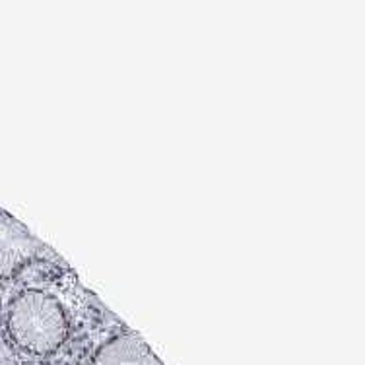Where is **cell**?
<instances>
[{
  "instance_id": "6da1fadb",
  "label": "cell",
  "mask_w": 365,
  "mask_h": 365,
  "mask_svg": "<svg viewBox=\"0 0 365 365\" xmlns=\"http://www.w3.org/2000/svg\"><path fill=\"white\" fill-rule=\"evenodd\" d=\"M6 329L20 350L31 356H51L64 346L71 323L63 303L43 289H26L10 302Z\"/></svg>"
},
{
  "instance_id": "7a4b0ae2",
  "label": "cell",
  "mask_w": 365,
  "mask_h": 365,
  "mask_svg": "<svg viewBox=\"0 0 365 365\" xmlns=\"http://www.w3.org/2000/svg\"><path fill=\"white\" fill-rule=\"evenodd\" d=\"M45 257H53L49 247L20 220L0 208V278H12L28 264Z\"/></svg>"
},
{
  "instance_id": "3957f363",
  "label": "cell",
  "mask_w": 365,
  "mask_h": 365,
  "mask_svg": "<svg viewBox=\"0 0 365 365\" xmlns=\"http://www.w3.org/2000/svg\"><path fill=\"white\" fill-rule=\"evenodd\" d=\"M91 365H163V361L133 330H123L99 346Z\"/></svg>"
}]
</instances>
